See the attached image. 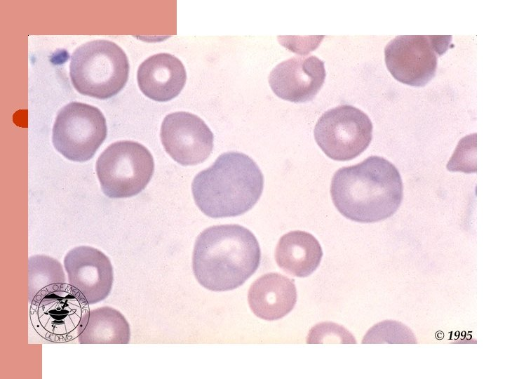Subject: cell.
I'll return each instance as SVG.
<instances>
[{
	"label": "cell",
	"mask_w": 505,
	"mask_h": 379,
	"mask_svg": "<svg viewBox=\"0 0 505 379\" xmlns=\"http://www.w3.org/2000/svg\"><path fill=\"white\" fill-rule=\"evenodd\" d=\"M403 194L401 176L388 160L370 156L342 167L330 185L332 202L345 218L361 223L383 220L398 209Z\"/></svg>",
	"instance_id": "obj_1"
},
{
	"label": "cell",
	"mask_w": 505,
	"mask_h": 379,
	"mask_svg": "<svg viewBox=\"0 0 505 379\" xmlns=\"http://www.w3.org/2000/svg\"><path fill=\"white\" fill-rule=\"evenodd\" d=\"M261 260L258 241L239 225L211 226L197 237L192 258L198 283L213 291L234 290L257 270Z\"/></svg>",
	"instance_id": "obj_2"
},
{
	"label": "cell",
	"mask_w": 505,
	"mask_h": 379,
	"mask_svg": "<svg viewBox=\"0 0 505 379\" xmlns=\"http://www.w3.org/2000/svg\"><path fill=\"white\" fill-rule=\"evenodd\" d=\"M264 177L248 155L227 152L199 172L191 184L196 206L213 218L235 217L252 208L260 198Z\"/></svg>",
	"instance_id": "obj_3"
},
{
	"label": "cell",
	"mask_w": 505,
	"mask_h": 379,
	"mask_svg": "<svg viewBox=\"0 0 505 379\" xmlns=\"http://www.w3.org/2000/svg\"><path fill=\"white\" fill-rule=\"evenodd\" d=\"M129 73L128 58L116 44L98 39L86 42L72 53L69 75L81 94L105 100L119 93Z\"/></svg>",
	"instance_id": "obj_4"
},
{
	"label": "cell",
	"mask_w": 505,
	"mask_h": 379,
	"mask_svg": "<svg viewBox=\"0 0 505 379\" xmlns=\"http://www.w3.org/2000/svg\"><path fill=\"white\" fill-rule=\"evenodd\" d=\"M154 171L150 152L142 144L130 140L111 144L96 162L101 188L109 198L138 194L150 181Z\"/></svg>",
	"instance_id": "obj_5"
},
{
	"label": "cell",
	"mask_w": 505,
	"mask_h": 379,
	"mask_svg": "<svg viewBox=\"0 0 505 379\" xmlns=\"http://www.w3.org/2000/svg\"><path fill=\"white\" fill-rule=\"evenodd\" d=\"M89 313V303L84 295L67 283L30 302L29 317L34 331L54 343L78 338L86 326Z\"/></svg>",
	"instance_id": "obj_6"
},
{
	"label": "cell",
	"mask_w": 505,
	"mask_h": 379,
	"mask_svg": "<svg viewBox=\"0 0 505 379\" xmlns=\"http://www.w3.org/2000/svg\"><path fill=\"white\" fill-rule=\"evenodd\" d=\"M449 35H400L384 48L386 67L395 79L412 86H424L435 76L438 57L446 52Z\"/></svg>",
	"instance_id": "obj_7"
},
{
	"label": "cell",
	"mask_w": 505,
	"mask_h": 379,
	"mask_svg": "<svg viewBox=\"0 0 505 379\" xmlns=\"http://www.w3.org/2000/svg\"><path fill=\"white\" fill-rule=\"evenodd\" d=\"M106 119L92 105L72 102L58 112L53 128L55 149L73 161L90 159L107 137Z\"/></svg>",
	"instance_id": "obj_8"
},
{
	"label": "cell",
	"mask_w": 505,
	"mask_h": 379,
	"mask_svg": "<svg viewBox=\"0 0 505 379\" xmlns=\"http://www.w3.org/2000/svg\"><path fill=\"white\" fill-rule=\"evenodd\" d=\"M372 124L361 109L342 105L325 112L314 128V138L321 150L336 161L351 160L369 146Z\"/></svg>",
	"instance_id": "obj_9"
},
{
	"label": "cell",
	"mask_w": 505,
	"mask_h": 379,
	"mask_svg": "<svg viewBox=\"0 0 505 379\" xmlns=\"http://www.w3.org/2000/svg\"><path fill=\"white\" fill-rule=\"evenodd\" d=\"M160 136L166 152L182 166L203 162L213 148V133L198 116L177 112L165 117Z\"/></svg>",
	"instance_id": "obj_10"
},
{
	"label": "cell",
	"mask_w": 505,
	"mask_h": 379,
	"mask_svg": "<svg viewBox=\"0 0 505 379\" xmlns=\"http://www.w3.org/2000/svg\"><path fill=\"white\" fill-rule=\"evenodd\" d=\"M64 267L69 284L84 295L89 305L101 302L110 293L113 267L101 251L87 246L75 247L66 254Z\"/></svg>",
	"instance_id": "obj_11"
},
{
	"label": "cell",
	"mask_w": 505,
	"mask_h": 379,
	"mask_svg": "<svg viewBox=\"0 0 505 379\" xmlns=\"http://www.w3.org/2000/svg\"><path fill=\"white\" fill-rule=\"evenodd\" d=\"M325 75L324 62L317 57L295 56L277 65L269 76V83L278 98L306 102L318 93Z\"/></svg>",
	"instance_id": "obj_12"
},
{
	"label": "cell",
	"mask_w": 505,
	"mask_h": 379,
	"mask_svg": "<svg viewBox=\"0 0 505 379\" xmlns=\"http://www.w3.org/2000/svg\"><path fill=\"white\" fill-rule=\"evenodd\" d=\"M186 79V70L182 62L166 53L149 57L140 64L137 73L140 91L158 102H167L177 97Z\"/></svg>",
	"instance_id": "obj_13"
},
{
	"label": "cell",
	"mask_w": 505,
	"mask_h": 379,
	"mask_svg": "<svg viewBox=\"0 0 505 379\" xmlns=\"http://www.w3.org/2000/svg\"><path fill=\"white\" fill-rule=\"evenodd\" d=\"M252 312L259 318L274 321L294 308L297 290L294 280L278 273H267L255 281L248 294Z\"/></svg>",
	"instance_id": "obj_14"
},
{
	"label": "cell",
	"mask_w": 505,
	"mask_h": 379,
	"mask_svg": "<svg viewBox=\"0 0 505 379\" xmlns=\"http://www.w3.org/2000/svg\"><path fill=\"white\" fill-rule=\"evenodd\" d=\"M322 257L323 251L318 241L311 234L301 230L283 235L275 251L278 267L297 277H307L312 274Z\"/></svg>",
	"instance_id": "obj_15"
},
{
	"label": "cell",
	"mask_w": 505,
	"mask_h": 379,
	"mask_svg": "<svg viewBox=\"0 0 505 379\" xmlns=\"http://www.w3.org/2000/svg\"><path fill=\"white\" fill-rule=\"evenodd\" d=\"M78 339L81 344H128L130 326L117 310L99 307L90 310L86 326Z\"/></svg>",
	"instance_id": "obj_16"
},
{
	"label": "cell",
	"mask_w": 505,
	"mask_h": 379,
	"mask_svg": "<svg viewBox=\"0 0 505 379\" xmlns=\"http://www.w3.org/2000/svg\"><path fill=\"white\" fill-rule=\"evenodd\" d=\"M66 284L60 262L50 256L36 255L28 260V300L39 299Z\"/></svg>",
	"instance_id": "obj_17"
}]
</instances>
